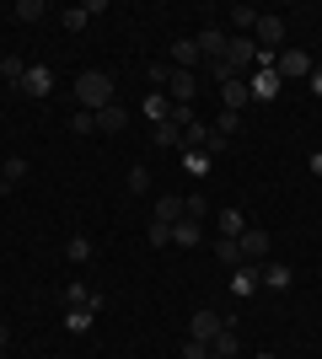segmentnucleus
<instances>
[{
	"mask_svg": "<svg viewBox=\"0 0 322 359\" xmlns=\"http://www.w3.org/2000/svg\"><path fill=\"white\" fill-rule=\"evenodd\" d=\"M76 102H81V113H102L113 102V75H102V70L76 75Z\"/></svg>",
	"mask_w": 322,
	"mask_h": 359,
	"instance_id": "nucleus-1",
	"label": "nucleus"
},
{
	"mask_svg": "<svg viewBox=\"0 0 322 359\" xmlns=\"http://www.w3.org/2000/svg\"><path fill=\"white\" fill-rule=\"evenodd\" d=\"M226 65L247 81V75L258 70V43H253V38H231V43H226Z\"/></svg>",
	"mask_w": 322,
	"mask_h": 359,
	"instance_id": "nucleus-2",
	"label": "nucleus"
},
{
	"mask_svg": "<svg viewBox=\"0 0 322 359\" xmlns=\"http://www.w3.org/2000/svg\"><path fill=\"white\" fill-rule=\"evenodd\" d=\"M274 70H279V81H290V75H311L317 60H311L307 48H285V54H274Z\"/></svg>",
	"mask_w": 322,
	"mask_h": 359,
	"instance_id": "nucleus-3",
	"label": "nucleus"
},
{
	"mask_svg": "<svg viewBox=\"0 0 322 359\" xmlns=\"http://www.w3.org/2000/svg\"><path fill=\"white\" fill-rule=\"evenodd\" d=\"M253 43H258V54H274V48L285 43V22H279V16H258V27H253Z\"/></svg>",
	"mask_w": 322,
	"mask_h": 359,
	"instance_id": "nucleus-4",
	"label": "nucleus"
},
{
	"mask_svg": "<svg viewBox=\"0 0 322 359\" xmlns=\"http://www.w3.org/2000/svg\"><path fill=\"white\" fill-rule=\"evenodd\" d=\"M220 332H226V316L220 311H199L194 322H188V338H194V344H215Z\"/></svg>",
	"mask_w": 322,
	"mask_h": 359,
	"instance_id": "nucleus-5",
	"label": "nucleus"
},
{
	"mask_svg": "<svg viewBox=\"0 0 322 359\" xmlns=\"http://www.w3.org/2000/svg\"><path fill=\"white\" fill-rule=\"evenodd\" d=\"M279 86H285V81H279L274 65H269V70H253V75H247V91H253V102H269V97H279Z\"/></svg>",
	"mask_w": 322,
	"mask_h": 359,
	"instance_id": "nucleus-6",
	"label": "nucleus"
},
{
	"mask_svg": "<svg viewBox=\"0 0 322 359\" xmlns=\"http://www.w3.org/2000/svg\"><path fill=\"white\" fill-rule=\"evenodd\" d=\"M236 241H242V257H247V263H258V257L274 252V236H269V231H253V225H247Z\"/></svg>",
	"mask_w": 322,
	"mask_h": 359,
	"instance_id": "nucleus-7",
	"label": "nucleus"
},
{
	"mask_svg": "<svg viewBox=\"0 0 322 359\" xmlns=\"http://www.w3.org/2000/svg\"><path fill=\"white\" fill-rule=\"evenodd\" d=\"M22 91L43 102L48 91H54V70H48V65H27V75H22Z\"/></svg>",
	"mask_w": 322,
	"mask_h": 359,
	"instance_id": "nucleus-8",
	"label": "nucleus"
},
{
	"mask_svg": "<svg viewBox=\"0 0 322 359\" xmlns=\"http://www.w3.org/2000/svg\"><path fill=\"white\" fill-rule=\"evenodd\" d=\"M194 43H199V60L210 65V60H226V43H231V38H226L220 27H204L199 38H194Z\"/></svg>",
	"mask_w": 322,
	"mask_h": 359,
	"instance_id": "nucleus-9",
	"label": "nucleus"
},
{
	"mask_svg": "<svg viewBox=\"0 0 322 359\" xmlns=\"http://www.w3.org/2000/svg\"><path fill=\"white\" fill-rule=\"evenodd\" d=\"M194 91H199V75H194V70H172V81H167L172 102H194Z\"/></svg>",
	"mask_w": 322,
	"mask_h": 359,
	"instance_id": "nucleus-10",
	"label": "nucleus"
},
{
	"mask_svg": "<svg viewBox=\"0 0 322 359\" xmlns=\"http://www.w3.org/2000/svg\"><path fill=\"white\" fill-rule=\"evenodd\" d=\"M258 285H263V269H258V263H236V273H231V295H253Z\"/></svg>",
	"mask_w": 322,
	"mask_h": 359,
	"instance_id": "nucleus-11",
	"label": "nucleus"
},
{
	"mask_svg": "<svg viewBox=\"0 0 322 359\" xmlns=\"http://www.w3.org/2000/svg\"><path fill=\"white\" fill-rule=\"evenodd\" d=\"M129 129V113H123L119 102H107L102 113H97V135H123Z\"/></svg>",
	"mask_w": 322,
	"mask_h": 359,
	"instance_id": "nucleus-12",
	"label": "nucleus"
},
{
	"mask_svg": "<svg viewBox=\"0 0 322 359\" xmlns=\"http://www.w3.org/2000/svg\"><path fill=\"white\" fill-rule=\"evenodd\" d=\"M140 113H145L151 123H167L172 118V97H167V91H151V97L140 102Z\"/></svg>",
	"mask_w": 322,
	"mask_h": 359,
	"instance_id": "nucleus-13",
	"label": "nucleus"
},
{
	"mask_svg": "<svg viewBox=\"0 0 322 359\" xmlns=\"http://www.w3.org/2000/svg\"><path fill=\"white\" fill-rule=\"evenodd\" d=\"M194 65H199V43H194V38H177V43H172V70H194Z\"/></svg>",
	"mask_w": 322,
	"mask_h": 359,
	"instance_id": "nucleus-14",
	"label": "nucleus"
},
{
	"mask_svg": "<svg viewBox=\"0 0 322 359\" xmlns=\"http://www.w3.org/2000/svg\"><path fill=\"white\" fill-rule=\"evenodd\" d=\"M183 220V194H161V204H156V225H177Z\"/></svg>",
	"mask_w": 322,
	"mask_h": 359,
	"instance_id": "nucleus-15",
	"label": "nucleus"
},
{
	"mask_svg": "<svg viewBox=\"0 0 322 359\" xmlns=\"http://www.w3.org/2000/svg\"><path fill=\"white\" fill-rule=\"evenodd\" d=\"M172 241H177V247H199V241H204V225H199V220H188V215H183V220L172 225Z\"/></svg>",
	"mask_w": 322,
	"mask_h": 359,
	"instance_id": "nucleus-16",
	"label": "nucleus"
},
{
	"mask_svg": "<svg viewBox=\"0 0 322 359\" xmlns=\"http://www.w3.org/2000/svg\"><path fill=\"white\" fill-rule=\"evenodd\" d=\"M92 322H97L92 306H70V311H65V332H92Z\"/></svg>",
	"mask_w": 322,
	"mask_h": 359,
	"instance_id": "nucleus-17",
	"label": "nucleus"
},
{
	"mask_svg": "<svg viewBox=\"0 0 322 359\" xmlns=\"http://www.w3.org/2000/svg\"><path fill=\"white\" fill-rule=\"evenodd\" d=\"M220 97H226V107H231V113H242V107L253 102V91H247V81H226V86H220Z\"/></svg>",
	"mask_w": 322,
	"mask_h": 359,
	"instance_id": "nucleus-18",
	"label": "nucleus"
},
{
	"mask_svg": "<svg viewBox=\"0 0 322 359\" xmlns=\"http://www.w3.org/2000/svg\"><path fill=\"white\" fill-rule=\"evenodd\" d=\"M215 257H220L226 269H236V263H247V257H242V241H236V236H220V241H215Z\"/></svg>",
	"mask_w": 322,
	"mask_h": 359,
	"instance_id": "nucleus-19",
	"label": "nucleus"
},
{
	"mask_svg": "<svg viewBox=\"0 0 322 359\" xmlns=\"http://www.w3.org/2000/svg\"><path fill=\"white\" fill-rule=\"evenodd\" d=\"M16 22H27V27H32V22H43V16H48V6H43V0H16Z\"/></svg>",
	"mask_w": 322,
	"mask_h": 359,
	"instance_id": "nucleus-20",
	"label": "nucleus"
},
{
	"mask_svg": "<svg viewBox=\"0 0 322 359\" xmlns=\"http://www.w3.org/2000/svg\"><path fill=\"white\" fill-rule=\"evenodd\" d=\"M92 252H97L92 236H70L65 241V257H70V263H92Z\"/></svg>",
	"mask_w": 322,
	"mask_h": 359,
	"instance_id": "nucleus-21",
	"label": "nucleus"
},
{
	"mask_svg": "<svg viewBox=\"0 0 322 359\" xmlns=\"http://www.w3.org/2000/svg\"><path fill=\"white\" fill-rule=\"evenodd\" d=\"M290 279H295L290 263H269V269H263V285L269 290H290Z\"/></svg>",
	"mask_w": 322,
	"mask_h": 359,
	"instance_id": "nucleus-22",
	"label": "nucleus"
},
{
	"mask_svg": "<svg viewBox=\"0 0 322 359\" xmlns=\"http://www.w3.org/2000/svg\"><path fill=\"white\" fill-rule=\"evenodd\" d=\"M22 75H27V60H22V54H6V60H0V81L22 86Z\"/></svg>",
	"mask_w": 322,
	"mask_h": 359,
	"instance_id": "nucleus-23",
	"label": "nucleus"
},
{
	"mask_svg": "<svg viewBox=\"0 0 322 359\" xmlns=\"http://www.w3.org/2000/svg\"><path fill=\"white\" fill-rule=\"evenodd\" d=\"M215 225H220V236H242V231H247L242 210H220V215H215Z\"/></svg>",
	"mask_w": 322,
	"mask_h": 359,
	"instance_id": "nucleus-24",
	"label": "nucleus"
},
{
	"mask_svg": "<svg viewBox=\"0 0 322 359\" xmlns=\"http://www.w3.org/2000/svg\"><path fill=\"white\" fill-rule=\"evenodd\" d=\"M210 354H215V359H236V354H242V344H236V332L226 327V332H220V338L210 344Z\"/></svg>",
	"mask_w": 322,
	"mask_h": 359,
	"instance_id": "nucleus-25",
	"label": "nucleus"
},
{
	"mask_svg": "<svg viewBox=\"0 0 322 359\" xmlns=\"http://www.w3.org/2000/svg\"><path fill=\"white\" fill-rule=\"evenodd\" d=\"M156 145H172V150H183V129H177V123H156Z\"/></svg>",
	"mask_w": 322,
	"mask_h": 359,
	"instance_id": "nucleus-26",
	"label": "nucleus"
},
{
	"mask_svg": "<svg viewBox=\"0 0 322 359\" xmlns=\"http://www.w3.org/2000/svg\"><path fill=\"white\" fill-rule=\"evenodd\" d=\"M236 123H242V113H231V107H220V113H215V135H236Z\"/></svg>",
	"mask_w": 322,
	"mask_h": 359,
	"instance_id": "nucleus-27",
	"label": "nucleus"
},
{
	"mask_svg": "<svg viewBox=\"0 0 322 359\" xmlns=\"http://www.w3.org/2000/svg\"><path fill=\"white\" fill-rule=\"evenodd\" d=\"M27 177V161H6V177H0V194H11L16 182Z\"/></svg>",
	"mask_w": 322,
	"mask_h": 359,
	"instance_id": "nucleus-28",
	"label": "nucleus"
},
{
	"mask_svg": "<svg viewBox=\"0 0 322 359\" xmlns=\"http://www.w3.org/2000/svg\"><path fill=\"white\" fill-rule=\"evenodd\" d=\"M145 75H151V86H156V91H167V81H172V65H167V60H156Z\"/></svg>",
	"mask_w": 322,
	"mask_h": 359,
	"instance_id": "nucleus-29",
	"label": "nucleus"
},
{
	"mask_svg": "<svg viewBox=\"0 0 322 359\" xmlns=\"http://www.w3.org/2000/svg\"><path fill=\"white\" fill-rule=\"evenodd\" d=\"M129 194H145V188H151V172H145V166H129Z\"/></svg>",
	"mask_w": 322,
	"mask_h": 359,
	"instance_id": "nucleus-30",
	"label": "nucleus"
},
{
	"mask_svg": "<svg viewBox=\"0 0 322 359\" xmlns=\"http://www.w3.org/2000/svg\"><path fill=\"white\" fill-rule=\"evenodd\" d=\"M204 70H210V75H215V81H220V86H226V81H242V75L231 70V65H226V60H210V65H204Z\"/></svg>",
	"mask_w": 322,
	"mask_h": 359,
	"instance_id": "nucleus-31",
	"label": "nucleus"
},
{
	"mask_svg": "<svg viewBox=\"0 0 322 359\" xmlns=\"http://www.w3.org/2000/svg\"><path fill=\"white\" fill-rule=\"evenodd\" d=\"M86 22H92V16H86V6H70V11H65V27H70V32H81Z\"/></svg>",
	"mask_w": 322,
	"mask_h": 359,
	"instance_id": "nucleus-32",
	"label": "nucleus"
},
{
	"mask_svg": "<svg viewBox=\"0 0 322 359\" xmlns=\"http://www.w3.org/2000/svg\"><path fill=\"white\" fill-rule=\"evenodd\" d=\"M172 123L188 129V123H194V102H172Z\"/></svg>",
	"mask_w": 322,
	"mask_h": 359,
	"instance_id": "nucleus-33",
	"label": "nucleus"
},
{
	"mask_svg": "<svg viewBox=\"0 0 322 359\" xmlns=\"http://www.w3.org/2000/svg\"><path fill=\"white\" fill-rule=\"evenodd\" d=\"M70 129H76V135H97V113H76Z\"/></svg>",
	"mask_w": 322,
	"mask_h": 359,
	"instance_id": "nucleus-34",
	"label": "nucleus"
},
{
	"mask_svg": "<svg viewBox=\"0 0 322 359\" xmlns=\"http://www.w3.org/2000/svg\"><path fill=\"white\" fill-rule=\"evenodd\" d=\"M183 161H188V172H194V177H199V172H210V156H204V150H188Z\"/></svg>",
	"mask_w": 322,
	"mask_h": 359,
	"instance_id": "nucleus-35",
	"label": "nucleus"
},
{
	"mask_svg": "<svg viewBox=\"0 0 322 359\" xmlns=\"http://www.w3.org/2000/svg\"><path fill=\"white\" fill-rule=\"evenodd\" d=\"M151 247H172V225H156L151 220Z\"/></svg>",
	"mask_w": 322,
	"mask_h": 359,
	"instance_id": "nucleus-36",
	"label": "nucleus"
},
{
	"mask_svg": "<svg viewBox=\"0 0 322 359\" xmlns=\"http://www.w3.org/2000/svg\"><path fill=\"white\" fill-rule=\"evenodd\" d=\"M183 359H215V354H210V344H194V338H188V344H183Z\"/></svg>",
	"mask_w": 322,
	"mask_h": 359,
	"instance_id": "nucleus-37",
	"label": "nucleus"
},
{
	"mask_svg": "<svg viewBox=\"0 0 322 359\" xmlns=\"http://www.w3.org/2000/svg\"><path fill=\"white\" fill-rule=\"evenodd\" d=\"M307 81H311V91H317V97H322V65H317V70L307 75Z\"/></svg>",
	"mask_w": 322,
	"mask_h": 359,
	"instance_id": "nucleus-38",
	"label": "nucleus"
},
{
	"mask_svg": "<svg viewBox=\"0 0 322 359\" xmlns=\"http://www.w3.org/2000/svg\"><path fill=\"white\" fill-rule=\"evenodd\" d=\"M6 348H11V327H6V322H0V354H6Z\"/></svg>",
	"mask_w": 322,
	"mask_h": 359,
	"instance_id": "nucleus-39",
	"label": "nucleus"
},
{
	"mask_svg": "<svg viewBox=\"0 0 322 359\" xmlns=\"http://www.w3.org/2000/svg\"><path fill=\"white\" fill-rule=\"evenodd\" d=\"M311 172H317V177H322V150H317V156H311Z\"/></svg>",
	"mask_w": 322,
	"mask_h": 359,
	"instance_id": "nucleus-40",
	"label": "nucleus"
},
{
	"mask_svg": "<svg viewBox=\"0 0 322 359\" xmlns=\"http://www.w3.org/2000/svg\"><path fill=\"white\" fill-rule=\"evenodd\" d=\"M0 177H6V161H0Z\"/></svg>",
	"mask_w": 322,
	"mask_h": 359,
	"instance_id": "nucleus-41",
	"label": "nucleus"
},
{
	"mask_svg": "<svg viewBox=\"0 0 322 359\" xmlns=\"http://www.w3.org/2000/svg\"><path fill=\"white\" fill-rule=\"evenodd\" d=\"M258 359H274V354H258Z\"/></svg>",
	"mask_w": 322,
	"mask_h": 359,
	"instance_id": "nucleus-42",
	"label": "nucleus"
},
{
	"mask_svg": "<svg viewBox=\"0 0 322 359\" xmlns=\"http://www.w3.org/2000/svg\"><path fill=\"white\" fill-rule=\"evenodd\" d=\"M0 359H6V354H0Z\"/></svg>",
	"mask_w": 322,
	"mask_h": 359,
	"instance_id": "nucleus-43",
	"label": "nucleus"
}]
</instances>
